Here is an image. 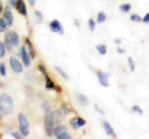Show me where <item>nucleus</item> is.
<instances>
[{"instance_id": "nucleus-7", "label": "nucleus", "mask_w": 149, "mask_h": 139, "mask_svg": "<svg viewBox=\"0 0 149 139\" xmlns=\"http://www.w3.org/2000/svg\"><path fill=\"white\" fill-rule=\"evenodd\" d=\"M97 80L102 87H109V75L104 71H97Z\"/></svg>"}, {"instance_id": "nucleus-3", "label": "nucleus", "mask_w": 149, "mask_h": 139, "mask_svg": "<svg viewBox=\"0 0 149 139\" xmlns=\"http://www.w3.org/2000/svg\"><path fill=\"white\" fill-rule=\"evenodd\" d=\"M54 127H55V120L52 117V111H50V112L45 114V118H44V128L47 137H52Z\"/></svg>"}, {"instance_id": "nucleus-23", "label": "nucleus", "mask_w": 149, "mask_h": 139, "mask_svg": "<svg viewBox=\"0 0 149 139\" xmlns=\"http://www.w3.org/2000/svg\"><path fill=\"white\" fill-rule=\"evenodd\" d=\"M60 109H61L62 111V113L65 114V115H66V114H68V113H71V108H70V106L67 104V103H65V102H63V103H61V106H60Z\"/></svg>"}, {"instance_id": "nucleus-40", "label": "nucleus", "mask_w": 149, "mask_h": 139, "mask_svg": "<svg viewBox=\"0 0 149 139\" xmlns=\"http://www.w3.org/2000/svg\"><path fill=\"white\" fill-rule=\"evenodd\" d=\"M3 10H4V6H3V3L0 1V14H3Z\"/></svg>"}, {"instance_id": "nucleus-33", "label": "nucleus", "mask_w": 149, "mask_h": 139, "mask_svg": "<svg viewBox=\"0 0 149 139\" xmlns=\"http://www.w3.org/2000/svg\"><path fill=\"white\" fill-rule=\"evenodd\" d=\"M130 21H133V22H139V21H142V17L138 15V14H132L130 15Z\"/></svg>"}, {"instance_id": "nucleus-27", "label": "nucleus", "mask_w": 149, "mask_h": 139, "mask_svg": "<svg viewBox=\"0 0 149 139\" xmlns=\"http://www.w3.org/2000/svg\"><path fill=\"white\" fill-rule=\"evenodd\" d=\"M5 52H6L5 44H4V41H0V58H3L5 56Z\"/></svg>"}, {"instance_id": "nucleus-11", "label": "nucleus", "mask_w": 149, "mask_h": 139, "mask_svg": "<svg viewBox=\"0 0 149 139\" xmlns=\"http://www.w3.org/2000/svg\"><path fill=\"white\" fill-rule=\"evenodd\" d=\"M8 35L10 38V41L14 47H19L20 46V38H19V34L15 30H9L8 31Z\"/></svg>"}, {"instance_id": "nucleus-21", "label": "nucleus", "mask_w": 149, "mask_h": 139, "mask_svg": "<svg viewBox=\"0 0 149 139\" xmlns=\"http://www.w3.org/2000/svg\"><path fill=\"white\" fill-rule=\"evenodd\" d=\"M96 50L100 55H106L107 54V46L104 44H98L96 46Z\"/></svg>"}, {"instance_id": "nucleus-4", "label": "nucleus", "mask_w": 149, "mask_h": 139, "mask_svg": "<svg viewBox=\"0 0 149 139\" xmlns=\"http://www.w3.org/2000/svg\"><path fill=\"white\" fill-rule=\"evenodd\" d=\"M3 17L4 20L6 21V24L9 27H11L14 25V15H13V11H11V6L10 5H6L3 10Z\"/></svg>"}, {"instance_id": "nucleus-35", "label": "nucleus", "mask_w": 149, "mask_h": 139, "mask_svg": "<svg viewBox=\"0 0 149 139\" xmlns=\"http://www.w3.org/2000/svg\"><path fill=\"white\" fill-rule=\"evenodd\" d=\"M37 70H39V71L41 72V73H42V75H45V73H46V67L44 66V65H37Z\"/></svg>"}, {"instance_id": "nucleus-41", "label": "nucleus", "mask_w": 149, "mask_h": 139, "mask_svg": "<svg viewBox=\"0 0 149 139\" xmlns=\"http://www.w3.org/2000/svg\"><path fill=\"white\" fill-rule=\"evenodd\" d=\"M114 42L117 44V45H119L120 42H122V40H120V39H116V40H114Z\"/></svg>"}, {"instance_id": "nucleus-18", "label": "nucleus", "mask_w": 149, "mask_h": 139, "mask_svg": "<svg viewBox=\"0 0 149 139\" xmlns=\"http://www.w3.org/2000/svg\"><path fill=\"white\" fill-rule=\"evenodd\" d=\"M4 44H5V47H6V51H11L13 50V44H11V41H10V38H9V35H8V32L5 34V38H4Z\"/></svg>"}, {"instance_id": "nucleus-24", "label": "nucleus", "mask_w": 149, "mask_h": 139, "mask_svg": "<svg viewBox=\"0 0 149 139\" xmlns=\"http://www.w3.org/2000/svg\"><path fill=\"white\" fill-rule=\"evenodd\" d=\"M8 24L4 20V17H0V32H6L8 31Z\"/></svg>"}, {"instance_id": "nucleus-6", "label": "nucleus", "mask_w": 149, "mask_h": 139, "mask_svg": "<svg viewBox=\"0 0 149 139\" xmlns=\"http://www.w3.org/2000/svg\"><path fill=\"white\" fill-rule=\"evenodd\" d=\"M20 57H21V62L25 67H29L31 65V57L29 55V51H27L26 46H21L20 47Z\"/></svg>"}, {"instance_id": "nucleus-28", "label": "nucleus", "mask_w": 149, "mask_h": 139, "mask_svg": "<svg viewBox=\"0 0 149 139\" xmlns=\"http://www.w3.org/2000/svg\"><path fill=\"white\" fill-rule=\"evenodd\" d=\"M41 108H42V111L45 113L50 112V103H49V101H42V103H41Z\"/></svg>"}, {"instance_id": "nucleus-42", "label": "nucleus", "mask_w": 149, "mask_h": 139, "mask_svg": "<svg viewBox=\"0 0 149 139\" xmlns=\"http://www.w3.org/2000/svg\"><path fill=\"white\" fill-rule=\"evenodd\" d=\"M29 3L31 4V5H32V6H34V5H35V4H36V1H35V0H29Z\"/></svg>"}, {"instance_id": "nucleus-9", "label": "nucleus", "mask_w": 149, "mask_h": 139, "mask_svg": "<svg viewBox=\"0 0 149 139\" xmlns=\"http://www.w3.org/2000/svg\"><path fill=\"white\" fill-rule=\"evenodd\" d=\"M70 126H71L73 129H80L81 127L86 126V119H83L82 117H78V115H76V117H73L70 119Z\"/></svg>"}, {"instance_id": "nucleus-39", "label": "nucleus", "mask_w": 149, "mask_h": 139, "mask_svg": "<svg viewBox=\"0 0 149 139\" xmlns=\"http://www.w3.org/2000/svg\"><path fill=\"white\" fill-rule=\"evenodd\" d=\"M95 107H96V109H97V112H100V113H101V114H104V112H103V111H101V109H100V108H98V106H97V104H96V106H95Z\"/></svg>"}, {"instance_id": "nucleus-1", "label": "nucleus", "mask_w": 149, "mask_h": 139, "mask_svg": "<svg viewBox=\"0 0 149 139\" xmlns=\"http://www.w3.org/2000/svg\"><path fill=\"white\" fill-rule=\"evenodd\" d=\"M0 112L5 115H10L14 112V102L13 98L8 93L0 95Z\"/></svg>"}, {"instance_id": "nucleus-2", "label": "nucleus", "mask_w": 149, "mask_h": 139, "mask_svg": "<svg viewBox=\"0 0 149 139\" xmlns=\"http://www.w3.org/2000/svg\"><path fill=\"white\" fill-rule=\"evenodd\" d=\"M17 122H19V131L22 134V137H27L30 134V122L24 113L17 114Z\"/></svg>"}, {"instance_id": "nucleus-14", "label": "nucleus", "mask_w": 149, "mask_h": 139, "mask_svg": "<svg viewBox=\"0 0 149 139\" xmlns=\"http://www.w3.org/2000/svg\"><path fill=\"white\" fill-rule=\"evenodd\" d=\"M74 97H76L77 102L80 103L81 106H88L90 104V99H88V97L85 96L83 93H80V92H77L76 95H74Z\"/></svg>"}, {"instance_id": "nucleus-30", "label": "nucleus", "mask_w": 149, "mask_h": 139, "mask_svg": "<svg viewBox=\"0 0 149 139\" xmlns=\"http://www.w3.org/2000/svg\"><path fill=\"white\" fill-rule=\"evenodd\" d=\"M128 66H129L130 72H134V70H136V63L133 61V57H128Z\"/></svg>"}, {"instance_id": "nucleus-19", "label": "nucleus", "mask_w": 149, "mask_h": 139, "mask_svg": "<svg viewBox=\"0 0 149 139\" xmlns=\"http://www.w3.org/2000/svg\"><path fill=\"white\" fill-rule=\"evenodd\" d=\"M107 20V14L104 11H100L97 14V20L96 22H98V24H102V22H104Z\"/></svg>"}, {"instance_id": "nucleus-8", "label": "nucleus", "mask_w": 149, "mask_h": 139, "mask_svg": "<svg viewBox=\"0 0 149 139\" xmlns=\"http://www.w3.org/2000/svg\"><path fill=\"white\" fill-rule=\"evenodd\" d=\"M49 27L50 30L55 32V34H58V35H63V27L61 25V22H60L58 20H51L50 24H49Z\"/></svg>"}, {"instance_id": "nucleus-25", "label": "nucleus", "mask_w": 149, "mask_h": 139, "mask_svg": "<svg viewBox=\"0 0 149 139\" xmlns=\"http://www.w3.org/2000/svg\"><path fill=\"white\" fill-rule=\"evenodd\" d=\"M35 16H36V22H37V24H40V22H42L44 15H42V13H41L40 10H35Z\"/></svg>"}, {"instance_id": "nucleus-10", "label": "nucleus", "mask_w": 149, "mask_h": 139, "mask_svg": "<svg viewBox=\"0 0 149 139\" xmlns=\"http://www.w3.org/2000/svg\"><path fill=\"white\" fill-rule=\"evenodd\" d=\"M44 77H45V88H46V90H49V91L56 90L57 92H61V88H60L58 86H56V85H55V82L51 80V77L47 75V73H45Z\"/></svg>"}, {"instance_id": "nucleus-26", "label": "nucleus", "mask_w": 149, "mask_h": 139, "mask_svg": "<svg viewBox=\"0 0 149 139\" xmlns=\"http://www.w3.org/2000/svg\"><path fill=\"white\" fill-rule=\"evenodd\" d=\"M56 138H57V139H71V138H72V136H71V134H70V133L66 131V132H62L61 134H58V136L56 137Z\"/></svg>"}, {"instance_id": "nucleus-31", "label": "nucleus", "mask_w": 149, "mask_h": 139, "mask_svg": "<svg viewBox=\"0 0 149 139\" xmlns=\"http://www.w3.org/2000/svg\"><path fill=\"white\" fill-rule=\"evenodd\" d=\"M0 76H3V77L6 76V66L4 62H0Z\"/></svg>"}, {"instance_id": "nucleus-38", "label": "nucleus", "mask_w": 149, "mask_h": 139, "mask_svg": "<svg viewBox=\"0 0 149 139\" xmlns=\"http://www.w3.org/2000/svg\"><path fill=\"white\" fill-rule=\"evenodd\" d=\"M117 52H118V54H120V55H123V54L125 52V50H124V49H122V47H117Z\"/></svg>"}, {"instance_id": "nucleus-22", "label": "nucleus", "mask_w": 149, "mask_h": 139, "mask_svg": "<svg viewBox=\"0 0 149 139\" xmlns=\"http://www.w3.org/2000/svg\"><path fill=\"white\" fill-rule=\"evenodd\" d=\"M55 70H56V72H57L58 73V75L60 76H61L62 78H65V80H70V76L67 75V73L66 72H65L63 71V70L61 68V67H60V66H55Z\"/></svg>"}, {"instance_id": "nucleus-32", "label": "nucleus", "mask_w": 149, "mask_h": 139, "mask_svg": "<svg viewBox=\"0 0 149 139\" xmlns=\"http://www.w3.org/2000/svg\"><path fill=\"white\" fill-rule=\"evenodd\" d=\"M132 112H133V113H137V114H139V115H142V114H143V109L139 107V106L134 104L133 107H132Z\"/></svg>"}, {"instance_id": "nucleus-37", "label": "nucleus", "mask_w": 149, "mask_h": 139, "mask_svg": "<svg viewBox=\"0 0 149 139\" xmlns=\"http://www.w3.org/2000/svg\"><path fill=\"white\" fill-rule=\"evenodd\" d=\"M9 5L11 8H15L16 6V0H9Z\"/></svg>"}, {"instance_id": "nucleus-16", "label": "nucleus", "mask_w": 149, "mask_h": 139, "mask_svg": "<svg viewBox=\"0 0 149 139\" xmlns=\"http://www.w3.org/2000/svg\"><path fill=\"white\" fill-rule=\"evenodd\" d=\"M25 42H26V49H27V51H29V55H30L31 60L35 58V57H36V52H35V49H34V46H32L31 41H30L29 39H26Z\"/></svg>"}, {"instance_id": "nucleus-17", "label": "nucleus", "mask_w": 149, "mask_h": 139, "mask_svg": "<svg viewBox=\"0 0 149 139\" xmlns=\"http://www.w3.org/2000/svg\"><path fill=\"white\" fill-rule=\"evenodd\" d=\"M66 131H67L66 126H62V124H58V126H55V127H54L52 136H54V137H57L58 134H61L62 132H66Z\"/></svg>"}, {"instance_id": "nucleus-12", "label": "nucleus", "mask_w": 149, "mask_h": 139, "mask_svg": "<svg viewBox=\"0 0 149 139\" xmlns=\"http://www.w3.org/2000/svg\"><path fill=\"white\" fill-rule=\"evenodd\" d=\"M15 9L17 10V13L22 16H27V9H26V4L25 0H16V6Z\"/></svg>"}, {"instance_id": "nucleus-5", "label": "nucleus", "mask_w": 149, "mask_h": 139, "mask_svg": "<svg viewBox=\"0 0 149 139\" xmlns=\"http://www.w3.org/2000/svg\"><path fill=\"white\" fill-rule=\"evenodd\" d=\"M9 63H10V67L15 73H21L22 71H24V68H22V62L19 61V60L16 58V56H10V58H9Z\"/></svg>"}, {"instance_id": "nucleus-13", "label": "nucleus", "mask_w": 149, "mask_h": 139, "mask_svg": "<svg viewBox=\"0 0 149 139\" xmlns=\"http://www.w3.org/2000/svg\"><path fill=\"white\" fill-rule=\"evenodd\" d=\"M102 124H103V128H104V132H106L107 136L114 137V138H116V132H114L113 127L111 126V123L108 122V120H103V122H102Z\"/></svg>"}, {"instance_id": "nucleus-34", "label": "nucleus", "mask_w": 149, "mask_h": 139, "mask_svg": "<svg viewBox=\"0 0 149 139\" xmlns=\"http://www.w3.org/2000/svg\"><path fill=\"white\" fill-rule=\"evenodd\" d=\"M11 136L15 139H22V138H24V137H22V134L20 133V131H19V132H11Z\"/></svg>"}, {"instance_id": "nucleus-20", "label": "nucleus", "mask_w": 149, "mask_h": 139, "mask_svg": "<svg viewBox=\"0 0 149 139\" xmlns=\"http://www.w3.org/2000/svg\"><path fill=\"white\" fill-rule=\"evenodd\" d=\"M130 9H132V5L129 3H124V4H120L119 5V11L120 13H129Z\"/></svg>"}, {"instance_id": "nucleus-29", "label": "nucleus", "mask_w": 149, "mask_h": 139, "mask_svg": "<svg viewBox=\"0 0 149 139\" xmlns=\"http://www.w3.org/2000/svg\"><path fill=\"white\" fill-rule=\"evenodd\" d=\"M88 27H90L91 32H93L96 30V21H95V19H88Z\"/></svg>"}, {"instance_id": "nucleus-36", "label": "nucleus", "mask_w": 149, "mask_h": 139, "mask_svg": "<svg viewBox=\"0 0 149 139\" xmlns=\"http://www.w3.org/2000/svg\"><path fill=\"white\" fill-rule=\"evenodd\" d=\"M142 21L144 24H149V13H147L146 15H144V17H142Z\"/></svg>"}, {"instance_id": "nucleus-15", "label": "nucleus", "mask_w": 149, "mask_h": 139, "mask_svg": "<svg viewBox=\"0 0 149 139\" xmlns=\"http://www.w3.org/2000/svg\"><path fill=\"white\" fill-rule=\"evenodd\" d=\"M52 117H54V120H55V124H60L62 122L65 114L62 113L61 109H56V111H52Z\"/></svg>"}]
</instances>
